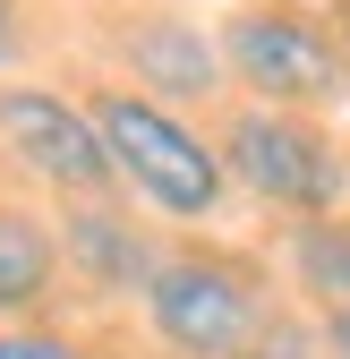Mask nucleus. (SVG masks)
I'll use <instances>...</instances> for the list:
<instances>
[{
    "mask_svg": "<svg viewBox=\"0 0 350 359\" xmlns=\"http://www.w3.org/2000/svg\"><path fill=\"white\" fill-rule=\"evenodd\" d=\"M248 359H316V342H308V334H299V325H282V317H274L265 334H256V342H248Z\"/></svg>",
    "mask_w": 350,
    "mask_h": 359,
    "instance_id": "obj_11",
    "label": "nucleus"
},
{
    "mask_svg": "<svg viewBox=\"0 0 350 359\" xmlns=\"http://www.w3.org/2000/svg\"><path fill=\"white\" fill-rule=\"evenodd\" d=\"M0 154L26 180L60 189L69 205H94V197L120 189V171H111V154L94 137V120H85V103L43 95V86H0Z\"/></svg>",
    "mask_w": 350,
    "mask_h": 359,
    "instance_id": "obj_5",
    "label": "nucleus"
},
{
    "mask_svg": "<svg viewBox=\"0 0 350 359\" xmlns=\"http://www.w3.org/2000/svg\"><path fill=\"white\" fill-rule=\"evenodd\" d=\"M325 359H350V308H333V317H325Z\"/></svg>",
    "mask_w": 350,
    "mask_h": 359,
    "instance_id": "obj_12",
    "label": "nucleus"
},
{
    "mask_svg": "<svg viewBox=\"0 0 350 359\" xmlns=\"http://www.w3.org/2000/svg\"><path fill=\"white\" fill-rule=\"evenodd\" d=\"M85 120H94L111 171L154 214H171V222L223 214V154H214L180 111H162L154 95H137V86H94V95H85Z\"/></svg>",
    "mask_w": 350,
    "mask_h": 359,
    "instance_id": "obj_1",
    "label": "nucleus"
},
{
    "mask_svg": "<svg viewBox=\"0 0 350 359\" xmlns=\"http://www.w3.org/2000/svg\"><path fill=\"white\" fill-rule=\"evenodd\" d=\"M214 154H223V180H239L248 197H265V205H282V214H299V222L333 214L342 189H350L342 146L325 137L308 111H265V103H248V111L223 120V146H214Z\"/></svg>",
    "mask_w": 350,
    "mask_h": 359,
    "instance_id": "obj_4",
    "label": "nucleus"
},
{
    "mask_svg": "<svg viewBox=\"0 0 350 359\" xmlns=\"http://www.w3.org/2000/svg\"><path fill=\"white\" fill-rule=\"evenodd\" d=\"M128 69L154 86L162 111H171V103H205L214 86H223V52H214V34H197V26H180V18H154V26L128 34Z\"/></svg>",
    "mask_w": 350,
    "mask_h": 359,
    "instance_id": "obj_7",
    "label": "nucleus"
},
{
    "mask_svg": "<svg viewBox=\"0 0 350 359\" xmlns=\"http://www.w3.org/2000/svg\"><path fill=\"white\" fill-rule=\"evenodd\" d=\"M9 43H18V34H9V9H0V60H9Z\"/></svg>",
    "mask_w": 350,
    "mask_h": 359,
    "instance_id": "obj_13",
    "label": "nucleus"
},
{
    "mask_svg": "<svg viewBox=\"0 0 350 359\" xmlns=\"http://www.w3.org/2000/svg\"><path fill=\"white\" fill-rule=\"evenodd\" d=\"M0 359H85L69 334H43V325H9L0 334Z\"/></svg>",
    "mask_w": 350,
    "mask_h": 359,
    "instance_id": "obj_10",
    "label": "nucleus"
},
{
    "mask_svg": "<svg viewBox=\"0 0 350 359\" xmlns=\"http://www.w3.org/2000/svg\"><path fill=\"white\" fill-rule=\"evenodd\" d=\"M60 283V231L34 205H0V317H34Z\"/></svg>",
    "mask_w": 350,
    "mask_h": 359,
    "instance_id": "obj_8",
    "label": "nucleus"
},
{
    "mask_svg": "<svg viewBox=\"0 0 350 359\" xmlns=\"http://www.w3.org/2000/svg\"><path fill=\"white\" fill-rule=\"evenodd\" d=\"M214 52H223V77H239L265 111H325L350 95L342 34L308 9H274V0L265 9H231Z\"/></svg>",
    "mask_w": 350,
    "mask_h": 359,
    "instance_id": "obj_3",
    "label": "nucleus"
},
{
    "mask_svg": "<svg viewBox=\"0 0 350 359\" xmlns=\"http://www.w3.org/2000/svg\"><path fill=\"white\" fill-rule=\"evenodd\" d=\"M137 299H146V325H154V342H162L171 359H248V342L274 325L256 265L214 257V248L162 257L154 283H146Z\"/></svg>",
    "mask_w": 350,
    "mask_h": 359,
    "instance_id": "obj_2",
    "label": "nucleus"
},
{
    "mask_svg": "<svg viewBox=\"0 0 350 359\" xmlns=\"http://www.w3.org/2000/svg\"><path fill=\"white\" fill-rule=\"evenodd\" d=\"M290 274L308 299H325V317L333 308H350V214H316V222H299L290 231Z\"/></svg>",
    "mask_w": 350,
    "mask_h": 359,
    "instance_id": "obj_9",
    "label": "nucleus"
},
{
    "mask_svg": "<svg viewBox=\"0 0 350 359\" xmlns=\"http://www.w3.org/2000/svg\"><path fill=\"white\" fill-rule=\"evenodd\" d=\"M60 265H77L85 291H146L162 257L137 231V214H120L111 197H94V205H69V222H60Z\"/></svg>",
    "mask_w": 350,
    "mask_h": 359,
    "instance_id": "obj_6",
    "label": "nucleus"
}]
</instances>
